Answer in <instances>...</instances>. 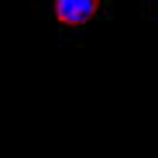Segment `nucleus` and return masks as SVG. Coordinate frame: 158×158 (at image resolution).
Returning a JSON list of instances; mask_svg holds the SVG:
<instances>
[{
  "mask_svg": "<svg viewBox=\"0 0 158 158\" xmlns=\"http://www.w3.org/2000/svg\"><path fill=\"white\" fill-rule=\"evenodd\" d=\"M103 0H55V21L65 28H83V24L100 10Z\"/></svg>",
  "mask_w": 158,
  "mask_h": 158,
  "instance_id": "1",
  "label": "nucleus"
}]
</instances>
